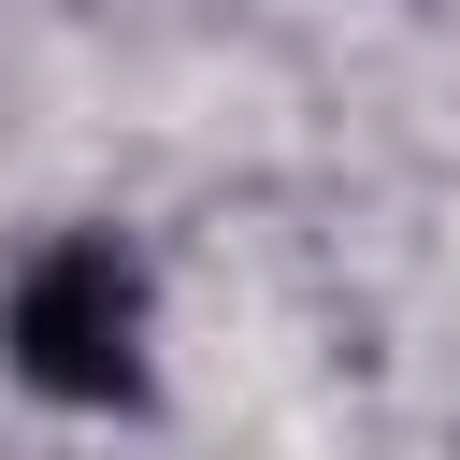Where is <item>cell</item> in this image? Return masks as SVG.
<instances>
[{
	"label": "cell",
	"mask_w": 460,
	"mask_h": 460,
	"mask_svg": "<svg viewBox=\"0 0 460 460\" xmlns=\"http://www.w3.org/2000/svg\"><path fill=\"white\" fill-rule=\"evenodd\" d=\"M144 259L115 244V230H72V244H43L29 273H14V302H0V359L43 388V402H144Z\"/></svg>",
	"instance_id": "1"
}]
</instances>
